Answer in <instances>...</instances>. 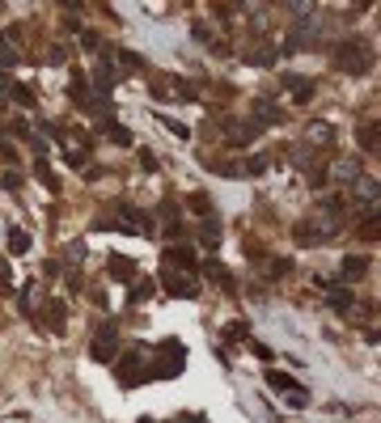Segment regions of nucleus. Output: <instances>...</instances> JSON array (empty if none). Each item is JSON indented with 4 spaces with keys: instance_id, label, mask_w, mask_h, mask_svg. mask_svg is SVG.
Masks as SVG:
<instances>
[{
    "instance_id": "ea45409f",
    "label": "nucleus",
    "mask_w": 381,
    "mask_h": 423,
    "mask_svg": "<svg viewBox=\"0 0 381 423\" xmlns=\"http://www.w3.org/2000/svg\"><path fill=\"white\" fill-rule=\"evenodd\" d=\"M0 292H13V271H9V263H0Z\"/></svg>"
},
{
    "instance_id": "9d476101",
    "label": "nucleus",
    "mask_w": 381,
    "mask_h": 423,
    "mask_svg": "<svg viewBox=\"0 0 381 423\" xmlns=\"http://www.w3.org/2000/svg\"><path fill=\"white\" fill-rule=\"evenodd\" d=\"M352 191V203L364 212V216H377V178H369V173H360V178L348 187Z\"/></svg>"
},
{
    "instance_id": "8fccbe9b",
    "label": "nucleus",
    "mask_w": 381,
    "mask_h": 423,
    "mask_svg": "<svg viewBox=\"0 0 381 423\" xmlns=\"http://www.w3.org/2000/svg\"><path fill=\"white\" fill-rule=\"evenodd\" d=\"M140 423H157V419H149V415H145V419H140Z\"/></svg>"
},
{
    "instance_id": "72a5a7b5",
    "label": "nucleus",
    "mask_w": 381,
    "mask_h": 423,
    "mask_svg": "<svg viewBox=\"0 0 381 423\" xmlns=\"http://www.w3.org/2000/svg\"><path fill=\"white\" fill-rule=\"evenodd\" d=\"M191 207L199 212V216H212V199H207L203 191H199V195H191Z\"/></svg>"
},
{
    "instance_id": "a211bd4d",
    "label": "nucleus",
    "mask_w": 381,
    "mask_h": 423,
    "mask_svg": "<svg viewBox=\"0 0 381 423\" xmlns=\"http://www.w3.org/2000/svg\"><path fill=\"white\" fill-rule=\"evenodd\" d=\"M161 220H165V233H169V237H178V233H183V220H178V199H174V195H165V203H161Z\"/></svg>"
},
{
    "instance_id": "a878e982",
    "label": "nucleus",
    "mask_w": 381,
    "mask_h": 423,
    "mask_svg": "<svg viewBox=\"0 0 381 423\" xmlns=\"http://www.w3.org/2000/svg\"><path fill=\"white\" fill-rule=\"evenodd\" d=\"M34 178H39L47 191H59V178H55V169H51L47 161H39V165H34Z\"/></svg>"
},
{
    "instance_id": "f03ea898",
    "label": "nucleus",
    "mask_w": 381,
    "mask_h": 423,
    "mask_svg": "<svg viewBox=\"0 0 381 423\" xmlns=\"http://www.w3.org/2000/svg\"><path fill=\"white\" fill-rule=\"evenodd\" d=\"M183 368H187V347H183L178 339H165V343H161V351H157V360L149 364V377L169 381V377H178Z\"/></svg>"
},
{
    "instance_id": "49530a36",
    "label": "nucleus",
    "mask_w": 381,
    "mask_h": 423,
    "mask_svg": "<svg viewBox=\"0 0 381 423\" xmlns=\"http://www.w3.org/2000/svg\"><path fill=\"white\" fill-rule=\"evenodd\" d=\"M288 13H314V5H305V0H292V5H284Z\"/></svg>"
},
{
    "instance_id": "de8ad7c7",
    "label": "nucleus",
    "mask_w": 381,
    "mask_h": 423,
    "mask_svg": "<svg viewBox=\"0 0 381 423\" xmlns=\"http://www.w3.org/2000/svg\"><path fill=\"white\" fill-rule=\"evenodd\" d=\"M178 423H207V419H203V415H183Z\"/></svg>"
},
{
    "instance_id": "6ab92c4d",
    "label": "nucleus",
    "mask_w": 381,
    "mask_h": 423,
    "mask_svg": "<svg viewBox=\"0 0 381 423\" xmlns=\"http://www.w3.org/2000/svg\"><path fill=\"white\" fill-rule=\"evenodd\" d=\"M203 275H207V279H216V284H225V292H237V279H233L229 267H221L216 258H212V263H203Z\"/></svg>"
},
{
    "instance_id": "2f4dec72",
    "label": "nucleus",
    "mask_w": 381,
    "mask_h": 423,
    "mask_svg": "<svg viewBox=\"0 0 381 423\" xmlns=\"http://www.w3.org/2000/svg\"><path fill=\"white\" fill-rule=\"evenodd\" d=\"M9 64H17V51L9 47V39L0 34V68H9Z\"/></svg>"
},
{
    "instance_id": "423d86ee",
    "label": "nucleus",
    "mask_w": 381,
    "mask_h": 423,
    "mask_svg": "<svg viewBox=\"0 0 381 423\" xmlns=\"http://www.w3.org/2000/svg\"><path fill=\"white\" fill-rule=\"evenodd\" d=\"M157 284H161V288H165L169 297H178V301H195V297H199V284H195V275H187V271H178V267H161Z\"/></svg>"
},
{
    "instance_id": "cd10ccee",
    "label": "nucleus",
    "mask_w": 381,
    "mask_h": 423,
    "mask_svg": "<svg viewBox=\"0 0 381 423\" xmlns=\"http://www.w3.org/2000/svg\"><path fill=\"white\" fill-rule=\"evenodd\" d=\"M309 140H314V144H331V140H335V131L326 127V123H309V131H305Z\"/></svg>"
},
{
    "instance_id": "a19ab883",
    "label": "nucleus",
    "mask_w": 381,
    "mask_h": 423,
    "mask_svg": "<svg viewBox=\"0 0 381 423\" xmlns=\"http://www.w3.org/2000/svg\"><path fill=\"white\" fill-rule=\"evenodd\" d=\"M161 123H165V131H174V135H183V140L191 135V131H187V123H178V119H165V115H161Z\"/></svg>"
},
{
    "instance_id": "2eb2a0df",
    "label": "nucleus",
    "mask_w": 381,
    "mask_h": 423,
    "mask_svg": "<svg viewBox=\"0 0 381 423\" xmlns=\"http://www.w3.org/2000/svg\"><path fill=\"white\" fill-rule=\"evenodd\" d=\"M267 385L280 398H288V394H297V390H305V385L297 381V377H288V373H280V368H267Z\"/></svg>"
},
{
    "instance_id": "0eeeda50",
    "label": "nucleus",
    "mask_w": 381,
    "mask_h": 423,
    "mask_svg": "<svg viewBox=\"0 0 381 423\" xmlns=\"http://www.w3.org/2000/svg\"><path fill=\"white\" fill-rule=\"evenodd\" d=\"M115 351H119V330H115V322H97L93 343H89V356H93L97 364H115Z\"/></svg>"
},
{
    "instance_id": "393cba45",
    "label": "nucleus",
    "mask_w": 381,
    "mask_h": 423,
    "mask_svg": "<svg viewBox=\"0 0 381 423\" xmlns=\"http://www.w3.org/2000/svg\"><path fill=\"white\" fill-rule=\"evenodd\" d=\"M356 135H360V149H364V153H377V123H373V119H369V123H360V131H356Z\"/></svg>"
},
{
    "instance_id": "7c9ffc66",
    "label": "nucleus",
    "mask_w": 381,
    "mask_h": 423,
    "mask_svg": "<svg viewBox=\"0 0 381 423\" xmlns=\"http://www.w3.org/2000/svg\"><path fill=\"white\" fill-rule=\"evenodd\" d=\"M106 135L115 140V144H131V131H127V127H119V123H106Z\"/></svg>"
},
{
    "instance_id": "c03bdc74",
    "label": "nucleus",
    "mask_w": 381,
    "mask_h": 423,
    "mask_svg": "<svg viewBox=\"0 0 381 423\" xmlns=\"http://www.w3.org/2000/svg\"><path fill=\"white\" fill-rule=\"evenodd\" d=\"M195 39H199V43H212V30H207L203 21H195Z\"/></svg>"
},
{
    "instance_id": "f8f14e48",
    "label": "nucleus",
    "mask_w": 381,
    "mask_h": 423,
    "mask_svg": "<svg viewBox=\"0 0 381 423\" xmlns=\"http://www.w3.org/2000/svg\"><path fill=\"white\" fill-rule=\"evenodd\" d=\"M39 317H43V330H51V335H64V330H68V305H64V301H55V297H47V301H43Z\"/></svg>"
},
{
    "instance_id": "f257e3e1",
    "label": "nucleus",
    "mask_w": 381,
    "mask_h": 423,
    "mask_svg": "<svg viewBox=\"0 0 381 423\" xmlns=\"http://www.w3.org/2000/svg\"><path fill=\"white\" fill-rule=\"evenodd\" d=\"M339 233H343V216H326V212H318V216H309V220H297V229H292L297 245H322Z\"/></svg>"
},
{
    "instance_id": "b1692460",
    "label": "nucleus",
    "mask_w": 381,
    "mask_h": 423,
    "mask_svg": "<svg viewBox=\"0 0 381 423\" xmlns=\"http://www.w3.org/2000/svg\"><path fill=\"white\" fill-rule=\"evenodd\" d=\"M339 271H343V279H356V275H364V271H369V263H364L360 254H348Z\"/></svg>"
},
{
    "instance_id": "39448f33",
    "label": "nucleus",
    "mask_w": 381,
    "mask_h": 423,
    "mask_svg": "<svg viewBox=\"0 0 381 423\" xmlns=\"http://www.w3.org/2000/svg\"><path fill=\"white\" fill-rule=\"evenodd\" d=\"M97 229H123V233H136V237H153V233H157L153 216H145V212H136V207H123V212H119V220L102 216Z\"/></svg>"
},
{
    "instance_id": "4468645a",
    "label": "nucleus",
    "mask_w": 381,
    "mask_h": 423,
    "mask_svg": "<svg viewBox=\"0 0 381 423\" xmlns=\"http://www.w3.org/2000/svg\"><path fill=\"white\" fill-rule=\"evenodd\" d=\"M284 89L292 93V102H314V89H318V81H309V77H297V73H288L284 77Z\"/></svg>"
},
{
    "instance_id": "4be33fe9",
    "label": "nucleus",
    "mask_w": 381,
    "mask_h": 423,
    "mask_svg": "<svg viewBox=\"0 0 381 423\" xmlns=\"http://www.w3.org/2000/svg\"><path fill=\"white\" fill-rule=\"evenodd\" d=\"M254 115H259V123H280V106L271 97H254Z\"/></svg>"
},
{
    "instance_id": "5701e85b",
    "label": "nucleus",
    "mask_w": 381,
    "mask_h": 423,
    "mask_svg": "<svg viewBox=\"0 0 381 423\" xmlns=\"http://www.w3.org/2000/svg\"><path fill=\"white\" fill-rule=\"evenodd\" d=\"M153 288H157V279H131V292H127V301H131V305H140L145 297H153Z\"/></svg>"
},
{
    "instance_id": "9b49d317",
    "label": "nucleus",
    "mask_w": 381,
    "mask_h": 423,
    "mask_svg": "<svg viewBox=\"0 0 381 423\" xmlns=\"http://www.w3.org/2000/svg\"><path fill=\"white\" fill-rule=\"evenodd\" d=\"M360 178V161L356 157H335L326 169V187H352Z\"/></svg>"
},
{
    "instance_id": "c756f323",
    "label": "nucleus",
    "mask_w": 381,
    "mask_h": 423,
    "mask_svg": "<svg viewBox=\"0 0 381 423\" xmlns=\"http://www.w3.org/2000/svg\"><path fill=\"white\" fill-rule=\"evenodd\" d=\"M64 258L68 263H85V241H68L64 245Z\"/></svg>"
},
{
    "instance_id": "20e7f679",
    "label": "nucleus",
    "mask_w": 381,
    "mask_h": 423,
    "mask_svg": "<svg viewBox=\"0 0 381 423\" xmlns=\"http://www.w3.org/2000/svg\"><path fill=\"white\" fill-rule=\"evenodd\" d=\"M115 377H119L123 390H136L140 381H149V356H145L140 347L127 351V356H119V360H115Z\"/></svg>"
},
{
    "instance_id": "e433bc0d",
    "label": "nucleus",
    "mask_w": 381,
    "mask_h": 423,
    "mask_svg": "<svg viewBox=\"0 0 381 423\" xmlns=\"http://www.w3.org/2000/svg\"><path fill=\"white\" fill-rule=\"evenodd\" d=\"M288 271H292L288 258H271V263H267V275H288Z\"/></svg>"
},
{
    "instance_id": "a18cd8bd",
    "label": "nucleus",
    "mask_w": 381,
    "mask_h": 423,
    "mask_svg": "<svg viewBox=\"0 0 381 423\" xmlns=\"http://www.w3.org/2000/svg\"><path fill=\"white\" fill-rule=\"evenodd\" d=\"M64 59H68V47H64V43H55V47H51V64H64Z\"/></svg>"
},
{
    "instance_id": "1a4fd4ad",
    "label": "nucleus",
    "mask_w": 381,
    "mask_h": 423,
    "mask_svg": "<svg viewBox=\"0 0 381 423\" xmlns=\"http://www.w3.org/2000/svg\"><path fill=\"white\" fill-rule=\"evenodd\" d=\"M221 131H225V140H229L233 149H241V144H250V140H259L263 123H259V119H225Z\"/></svg>"
},
{
    "instance_id": "bb28decb",
    "label": "nucleus",
    "mask_w": 381,
    "mask_h": 423,
    "mask_svg": "<svg viewBox=\"0 0 381 423\" xmlns=\"http://www.w3.org/2000/svg\"><path fill=\"white\" fill-rule=\"evenodd\" d=\"M9 250L13 254H26L30 250V233L26 229H9Z\"/></svg>"
},
{
    "instance_id": "473e14b6",
    "label": "nucleus",
    "mask_w": 381,
    "mask_h": 423,
    "mask_svg": "<svg viewBox=\"0 0 381 423\" xmlns=\"http://www.w3.org/2000/svg\"><path fill=\"white\" fill-rule=\"evenodd\" d=\"M68 165H73V169H85V165H89V144H85V149H73V153H68Z\"/></svg>"
},
{
    "instance_id": "09e8293b",
    "label": "nucleus",
    "mask_w": 381,
    "mask_h": 423,
    "mask_svg": "<svg viewBox=\"0 0 381 423\" xmlns=\"http://www.w3.org/2000/svg\"><path fill=\"white\" fill-rule=\"evenodd\" d=\"M5 89H9V81H5V77H0V97H5Z\"/></svg>"
},
{
    "instance_id": "c85d7f7f",
    "label": "nucleus",
    "mask_w": 381,
    "mask_h": 423,
    "mask_svg": "<svg viewBox=\"0 0 381 423\" xmlns=\"http://www.w3.org/2000/svg\"><path fill=\"white\" fill-rule=\"evenodd\" d=\"M9 97H13L17 106H34V89H26V85H17V81L9 85Z\"/></svg>"
},
{
    "instance_id": "412c9836",
    "label": "nucleus",
    "mask_w": 381,
    "mask_h": 423,
    "mask_svg": "<svg viewBox=\"0 0 381 423\" xmlns=\"http://www.w3.org/2000/svg\"><path fill=\"white\" fill-rule=\"evenodd\" d=\"M241 59H246V64H254V68H271L275 64V47H250V51H241Z\"/></svg>"
},
{
    "instance_id": "ddd939ff",
    "label": "nucleus",
    "mask_w": 381,
    "mask_h": 423,
    "mask_svg": "<svg viewBox=\"0 0 381 423\" xmlns=\"http://www.w3.org/2000/svg\"><path fill=\"white\" fill-rule=\"evenodd\" d=\"M322 292H326V305H331L335 313H352V305H356L352 288H343V284H322Z\"/></svg>"
},
{
    "instance_id": "58836bf2",
    "label": "nucleus",
    "mask_w": 381,
    "mask_h": 423,
    "mask_svg": "<svg viewBox=\"0 0 381 423\" xmlns=\"http://www.w3.org/2000/svg\"><path fill=\"white\" fill-rule=\"evenodd\" d=\"M360 237H364V241H377V216H364V225H360Z\"/></svg>"
},
{
    "instance_id": "c9c22d12",
    "label": "nucleus",
    "mask_w": 381,
    "mask_h": 423,
    "mask_svg": "<svg viewBox=\"0 0 381 423\" xmlns=\"http://www.w3.org/2000/svg\"><path fill=\"white\" fill-rule=\"evenodd\" d=\"M284 402H288L292 411H305V406H309V390H297V394H288Z\"/></svg>"
},
{
    "instance_id": "4c0bfd02",
    "label": "nucleus",
    "mask_w": 381,
    "mask_h": 423,
    "mask_svg": "<svg viewBox=\"0 0 381 423\" xmlns=\"http://www.w3.org/2000/svg\"><path fill=\"white\" fill-rule=\"evenodd\" d=\"M225 339H229V343H237V339H250V330H246V322H233V326L225 330Z\"/></svg>"
},
{
    "instance_id": "f3484780",
    "label": "nucleus",
    "mask_w": 381,
    "mask_h": 423,
    "mask_svg": "<svg viewBox=\"0 0 381 423\" xmlns=\"http://www.w3.org/2000/svg\"><path fill=\"white\" fill-rule=\"evenodd\" d=\"M221 237H225L221 220H216V216H203V225H199V245H203V250H216Z\"/></svg>"
},
{
    "instance_id": "7ed1b4c3",
    "label": "nucleus",
    "mask_w": 381,
    "mask_h": 423,
    "mask_svg": "<svg viewBox=\"0 0 381 423\" xmlns=\"http://www.w3.org/2000/svg\"><path fill=\"white\" fill-rule=\"evenodd\" d=\"M331 59H335V68H339V73H352V77L369 73V64H373V55H369V47H364L360 39H352V43H339V47L331 51Z\"/></svg>"
},
{
    "instance_id": "79ce46f5",
    "label": "nucleus",
    "mask_w": 381,
    "mask_h": 423,
    "mask_svg": "<svg viewBox=\"0 0 381 423\" xmlns=\"http://www.w3.org/2000/svg\"><path fill=\"white\" fill-rule=\"evenodd\" d=\"M119 59H123V68H140V55H136V51H115Z\"/></svg>"
},
{
    "instance_id": "dca6fc26",
    "label": "nucleus",
    "mask_w": 381,
    "mask_h": 423,
    "mask_svg": "<svg viewBox=\"0 0 381 423\" xmlns=\"http://www.w3.org/2000/svg\"><path fill=\"white\" fill-rule=\"evenodd\" d=\"M161 258H165V267H183L187 275L195 271V250H191V245H169Z\"/></svg>"
},
{
    "instance_id": "f704fd0d",
    "label": "nucleus",
    "mask_w": 381,
    "mask_h": 423,
    "mask_svg": "<svg viewBox=\"0 0 381 423\" xmlns=\"http://www.w3.org/2000/svg\"><path fill=\"white\" fill-rule=\"evenodd\" d=\"M174 85H178V89H174V97H183V102H195V97H199V89H195L191 81H174Z\"/></svg>"
},
{
    "instance_id": "6e6552de",
    "label": "nucleus",
    "mask_w": 381,
    "mask_h": 423,
    "mask_svg": "<svg viewBox=\"0 0 381 423\" xmlns=\"http://www.w3.org/2000/svg\"><path fill=\"white\" fill-rule=\"evenodd\" d=\"M318 30H322L318 17H301V26H292L288 39H284V55H297V51H305L309 43H318Z\"/></svg>"
},
{
    "instance_id": "3c124183",
    "label": "nucleus",
    "mask_w": 381,
    "mask_h": 423,
    "mask_svg": "<svg viewBox=\"0 0 381 423\" xmlns=\"http://www.w3.org/2000/svg\"><path fill=\"white\" fill-rule=\"evenodd\" d=\"M0 135H5V127H0Z\"/></svg>"
},
{
    "instance_id": "37998d69",
    "label": "nucleus",
    "mask_w": 381,
    "mask_h": 423,
    "mask_svg": "<svg viewBox=\"0 0 381 423\" xmlns=\"http://www.w3.org/2000/svg\"><path fill=\"white\" fill-rule=\"evenodd\" d=\"M17 182H21V178H17V173H9V169H5V173H0V187H5V191H17Z\"/></svg>"
},
{
    "instance_id": "aec40b11",
    "label": "nucleus",
    "mask_w": 381,
    "mask_h": 423,
    "mask_svg": "<svg viewBox=\"0 0 381 423\" xmlns=\"http://www.w3.org/2000/svg\"><path fill=\"white\" fill-rule=\"evenodd\" d=\"M106 271H111V279H136V263H131L127 254H111Z\"/></svg>"
}]
</instances>
